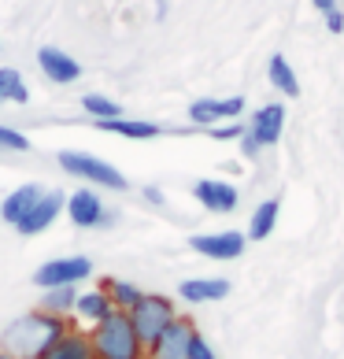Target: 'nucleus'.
<instances>
[{
  "label": "nucleus",
  "mask_w": 344,
  "mask_h": 359,
  "mask_svg": "<svg viewBox=\"0 0 344 359\" xmlns=\"http://www.w3.org/2000/svg\"><path fill=\"white\" fill-rule=\"evenodd\" d=\"M67 318H56V315H45V311H30L15 318L4 334H0V352L15 355V359H37L56 337L67 334Z\"/></svg>",
  "instance_id": "obj_1"
},
{
  "label": "nucleus",
  "mask_w": 344,
  "mask_h": 359,
  "mask_svg": "<svg viewBox=\"0 0 344 359\" xmlns=\"http://www.w3.org/2000/svg\"><path fill=\"white\" fill-rule=\"evenodd\" d=\"M89 344H92V359H144V344L134 334L126 311H111L104 323L89 330Z\"/></svg>",
  "instance_id": "obj_2"
},
{
  "label": "nucleus",
  "mask_w": 344,
  "mask_h": 359,
  "mask_svg": "<svg viewBox=\"0 0 344 359\" xmlns=\"http://www.w3.org/2000/svg\"><path fill=\"white\" fill-rule=\"evenodd\" d=\"M178 318L174 311V300L163 297V292H144L137 300V308L130 311V323H134V334L141 337V344L149 348V344L163 334V330Z\"/></svg>",
  "instance_id": "obj_3"
},
{
  "label": "nucleus",
  "mask_w": 344,
  "mask_h": 359,
  "mask_svg": "<svg viewBox=\"0 0 344 359\" xmlns=\"http://www.w3.org/2000/svg\"><path fill=\"white\" fill-rule=\"evenodd\" d=\"M60 167L67 170V175L89 182L92 189H115V193L130 189V182H126L123 170L111 167V163H104V159H97V156H89V152H60Z\"/></svg>",
  "instance_id": "obj_4"
},
{
  "label": "nucleus",
  "mask_w": 344,
  "mask_h": 359,
  "mask_svg": "<svg viewBox=\"0 0 344 359\" xmlns=\"http://www.w3.org/2000/svg\"><path fill=\"white\" fill-rule=\"evenodd\" d=\"M282 130H285V104H263V108L248 118L245 126V137H241V156L256 159L267 144L282 141Z\"/></svg>",
  "instance_id": "obj_5"
},
{
  "label": "nucleus",
  "mask_w": 344,
  "mask_h": 359,
  "mask_svg": "<svg viewBox=\"0 0 344 359\" xmlns=\"http://www.w3.org/2000/svg\"><path fill=\"white\" fill-rule=\"evenodd\" d=\"M92 274V259L89 256H60L48 259L34 271V285L37 289H78Z\"/></svg>",
  "instance_id": "obj_6"
},
{
  "label": "nucleus",
  "mask_w": 344,
  "mask_h": 359,
  "mask_svg": "<svg viewBox=\"0 0 344 359\" xmlns=\"http://www.w3.org/2000/svg\"><path fill=\"white\" fill-rule=\"evenodd\" d=\"M63 211H67V219L78 226V230H97V226H115V215L108 211V204L100 201V193L92 189V185H85V189H78L67 196V204H63Z\"/></svg>",
  "instance_id": "obj_7"
},
{
  "label": "nucleus",
  "mask_w": 344,
  "mask_h": 359,
  "mask_svg": "<svg viewBox=\"0 0 344 359\" xmlns=\"http://www.w3.org/2000/svg\"><path fill=\"white\" fill-rule=\"evenodd\" d=\"M245 245H248V237L241 230H219V233H193L189 237L193 252H200V256H207V259H219V263L241 259Z\"/></svg>",
  "instance_id": "obj_8"
},
{
  "label": "nucleus",
  "mask_w": 344,
  "mask_h": 359,
  "mask_svg": "<svg viewBox=\"0 0 344 359\" xmlns=\"http://www.w3.org/2000/svg\"><path fill=\"white\" fill-rule=\"evenodd\" d=\"M63 204H67V193H60V189H45V193L34 201V208L26 211V215H22L19 222H15V230H19L22 237H37V233H45L48 226L60 219Z\"/></svg>",
  "instance_id": "obj_9"
},
{
  "label": "nucleus",
  "mask_w": 344,
  "mask_h": 359,
  "mask_svg": "<svg viewBox=\"0 0 344 359\" xmlns=\"http://www.w3.org/2000/svg\"><path fill=\"white\" fill-rule=\"evenodd\" d=\"M193 334H196V326L189 323V318H174L160 337H156L149 348H144V355L149 359H185L189 355V341H193Z\"/></svg>",
  "instance_id": "obj_10"
},
{
  "label": "nucleus",
  "mask_w": 344,
  "mask_h": 359,
  "mask_svg": "<svg viewBox=\"0 0 344 359\" xmlns=\"http://www.w3.org/2000/svg\"><path fill=\"white\" fill-rule=\"evenodd\" d=\"M237 115H245V97H226V100L204 97V100H193V104H189V123H193V126L233 123Z\"/></svg>",
  "instance_id": "obj_11"
},
{
  "label": "nucleus",
  "mask_w": 344,
  "mask_h": 359,
  "mask_svg": "<svg viewBox=\"0 0 344 359\" xmlns=\"http://www.w3.org/2000/svg\"><path fill=\"white\" fill-rule=\"evenodd\" d=\"M37 67H41V74L56 86H71V82L82 78V63H78L74 56H67V52L52 48V45H45L41 52H37Z\"/></svg>",
  "instance_id": "obj_12"
},
{
  "label": "nucleus",
  "mask_w": 344,
  "mask_h": 359,
  "mask_svg": "<svg viewBox=\"0 0 344 359\" xmlns=\"http://www.w3.org/2000/svg\"><path fill=\"white\" fill-rule=\"evenodd\" d=\"M193 196H196V204H204L207 211H215V215H230V211H237V189L230 182L200 178L193 185Z\"/></svg>",
  "instance_id": "obj_13"
},
{
  "label": "nucleus",
  "mask_w": 344,
  "mask_h": 359,
  "mask_svg": "<svg viewBox=\"0 0 344 359\" xmlns=\"http://www.w3.org/2000/svg\"><path fill=\"white\" fill-rule=\"evenodd\" d=\"M230 289L233 285L226 278H185L178 285V297L185 304H215V300H226Z\"/></svg>",
  "instance_id": "obj_14"
},
{
  "label": "nucleus",
  "mask_w": 344,
  "mask_h": 359,
  "mask_svg": "<svg viewBox=\"0 0 344 359\" xmlns=\"http://www.w3.org/2000/svg\"><path fill=\"white\" fill-rule=\"evenodd\" d=\"M37 359H92L89 334H82V330H67V334L52 341Z\"/></svg>",
  "instance_id": "obj_15"
},
{
  "label": "nucleus",
  "mask_w": 344,
  "mask_h": 359,
  "mask_svg": "<svg viewBox=\"0 0 344 359\" xmlns=\"http://www.w3.org/2000/svg\"><path fill=\"white\" fill-rule=\"evenodd\" d=\"M115 308H111V297L104 292V285L100 289H85V292H78V300H74V315L82 318V323H89V326H97V323H104Z\"/></svg>",
  "instance_id": "obj_16"
},
{
  "label": "nucleus",
  "mask_w": 344,
  "mask_h": 359,
  "mask_svg": "<svg viewBox=\"0 0 344 359\" xmlns=\"http://www.w3.org/2000/svg\"><path fill=\"white\" fill-rule=\"evenodd\" d=\"M41 193H45V189H41L37 182H30V185H19V189H11V193L4 196V201H0V219H4L8 226H15V222L26 215V211L34 208V201H37Z\"/></svg>",
  "instance_id": "obj_17"
},
{
  "label": "nucleus",
  "mask_w": 344,
  "mask_h": 359,
  "mask_svg": "<svg viewBox=\"0 0 344 359\" xmlns=\"http://www.w3.org/2000/svg\"><path fill=\"white\" fill-rule=\"evenodd\" d=\"M104 134H118V137H130V141H152L160 137V126L156 123H144V118H104V123H97Z\"/></svg>",
  "instance_id": "obj_18"
},
{
  "label": "nucleus",
  "mask_w": 344,
  "mask_h": 359,
  "mask_svg": "<svg viewBox=\"0 0 344 359\" xmlns=\"http://www.w3.org/2000/svg\"><path fill=\"white\" fill-rule=\"evenodd\" d=\"M277 215H282V201H263L256 211H252V219H248V230L245 237L248 241H267V237L274 233V226H277Z\"/></svg>",
  "instance_id": "obj_19"
},
{
  "label": "nucleus",
  "mask_w": 344,
  "mask_h": 359,
  "mask_svg": "<svg viewBox=\"0 0 344 359\" xmlns=\"http://www.w3.org/2000/svg\"><path fill=\"white\" fill-rule=\"evenodd\" d=\"M267 78L277 93H285V97H300V82H296V71L289 67V60L282 52H274L270 63H267Z\"/></svg>",
  "instance_id": "obj_20"
},
{
  "label": "nucleus",
  "mask_w": 344,
  "mask_h": 359,
  "mask_svg": "<svg viewBox=\"0 0 344 359\" xmlns=\"http://www.w3.org/2000/svg\"><path fill=\"white\" fill-rule=\"evenodd\" d=\"M74 300H78V289H45V297H41V308L37 311H45V315H56V318H67L74 315Z\"/></svg>",
  "instance_id": "obj_21"
},
{
  "label": "nucleus",
  "mask_w": 344,
  "mask_h": 359,
  "mask_svg": "<svg viewBox=\"0 0 344 359\" xmlns=\"http://www.w3.org/2000/svg\"><path fill=\"white\" fill-rule=\"evenodd\" d=\"M104 292L111 297V308H115V311H126V315L134 311L137 300L144 297V289H137L134 282H118V278H111V282L104 285Z\"/></svg>",
  "instance_id": "obj_22"
},
{
  "label": "nucleus",
  "mask_w": 344,
  "mask_h": 359,
  "mask_svg": "<svg viewBox=\"0 0 344 359\" xmlns=\"http://www.w3.org/2000/svg\"><path fill=\"white\" fill-rule=\"evenodd\" d=\"M11 100V104H26L30 100V89H26L22 74L15 67H0V104Z\"/></svg>",
  "instance_id": "obj_23"
},
{
  "label": "nucleus",
  "mask_w": 344,
  "mask_h": 359,
  "mask_svg": "<svg viewBox=\"0 0 344 359\" xmlns=\"http://www.w3.org/2000/svg\"><path fill=\"white\" fill-rule=\"evenodd\" d=\"M82 108L97 118V123H104V118H123V108H118L111 97H100V93H85V97H82Z\"/></svg>",
  "instance_id": "obj_24"
},
{
  "label": "nucleus",
  "mask_w": 344,
  "mask_h": 359,
  "mask_svg": "<svg viewBox=\"0 0 344 359\" xmlns=\"http://www.w3.org/2000/svg\"><path fill=\"white\" fill-rule=\"evenodd\" d=\"M26 149H30V137L11 126H0V152H26Z\"/></svg>",
  "instance_id": "obj_25"
},
{
  "label": "nucleus",
  "mask_w": 344,
  "mask_h": 359,
  "mask_svg": "<svg viewBox=\"0 0 344 359\" xmlns=\"http://www.w3.org/2000/svg\"><path fill=\"white\" fill-rule=\"evenodd\" d=\"M185 359H219V355H215V348L207 344V337L200 334V330H196L193 341H189V355H185Z\"/></svg>",
  "instance_id": "obj_26"
},
{
  "label": "nucleus",
  "mask_w": 344,
  "mask_h": 359,
  "mask_svg": "<svg viewBox=\"0 0 344 359\" xmlns=\"http://www.w3.org/2000/svg\"><path fill=\"white\" fill-rule=\"evenodd\" d=\"M211 137H219V141H241L245 137V126L237 123H219V126H211Z\"/></svg>",
  "instance_id": "obj_27"
},
{
  "label": "nucleus",
  "mask_w": 344,
  "mask_h": 359,
  "mask_svg": "<svg viewBox=\"0 0 344 359\" xmlns=\"http://www.w3.org/2000/svg\"><path fill=\"white\" fill-rule=\"evenodd\" d=\"M315 8H319V11H322L326 19L333 15V11H340V8H337V0H315Z\"/></svg>",
  "instance_id": "obj_28"
},
{
  "label": "nucleus",
  "mask_w": 344,
  "mask_h": 359,
  "mask_svg": "<svg viewBox=\"0 0 344 359\" xmlns=\"http://www.w3.org/2000/svg\"><path fill=\"white\" fill-rule=\"evenodd\" d=\"M144 201H152L156 208H163V189H156V185H149V189H144Z\"/></svg>",
  "instance_id": "obj_29"
},
{
  "label": "nucleus",
  "mask_w": 344,
  "mask_h": 359,
  "mask_svg": "<svg viewBox=\"0 0 344 359\" xmlns=\"http://www.w3.org/2000/svg\"><path fill=\"white\" fill-rule=\"evenodd\" d=\"M0 359H15V355H8V352H0Z\"/></svg>",
  "instance_id": "obj_30"
}]
</instances>
